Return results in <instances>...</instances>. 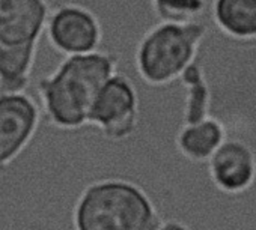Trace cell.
I'll use <instances>...</instances> for the list:
<instances>
[{
    "label": "cell",
    "mask_w": 256,
    "mask_h": 230,
    "mask_svg": "<svg viewBox=\"0 0 256 230\" xmlns=\"http://www.w3.org/2000/svg\"><path fill=\"white\" fill-rule=\"evenodd\" d=\"M157 21L193 23L204 20L210 0H148Z\"/></svg>",
    "instance_id": "cell-12"
},
{
    "label": "cell",
    "mask_w": 256,
    "mask_h": 230,
    "mask_svg": "<svg viewBox=\"0 0 256 230\" xmlns=\"http://www.w3.org/2000/svg\"><path fill=\"white\" fill-rule=\"evenodd\" d=\"M180 81L184 87L181 124H194L212 114V87L202 60L198 59L182 72Z\"/></svg>",
    "instance_id": "cell-11"
},
{
    "label": "cell",
    "mask_w": 256,
    "mask_h": 230,
    "mask_svg": "<svg viewBox=\"0 0 256 230\" xmlns=\"http://www.w3.org/2000/svg\"><path fill=\"white\" fill-rule=\"evenodd\" d=\"M120 57L110 50L65 56L46 75L32 69V84L52 124L64 130L88 125V113L101 86L119 71ZM29 90V89H28Z\"/></svg>",
    "instance_id": "cell-1"
},
{
    "label": "cell",
    "mask_w": 256,
    "mask_h": 230,
    "mask_svg": "<svg viewBox=\"0 0 256 230\" xmlns=\"http://www.w3.org/2000/svg\"><path fill=\"white\" fill-rule=\"evenodd\" d=\"M41 118V102L26 92L0 93V169L30 142Z\"/></svg>",
    "instance_id": "cell-7"
},
{
    "label": "cell",
    "mask_w": 256,
    "mask_h": 230,
    "mask_svg": "<svg viewBox=\"0 0 256 230\" xmlns=\"http://www.w3.org/2000/svg\"><path fill=\"white\" fill-rule=\"evenodd\" d=\"M142 119V96L134 78L114 72L98 90L88 113V124L110 143L130 140Z\"/></svg>",
    "instance_id": "cell-5"
},
{
    "label": "cell",
    "mask_w": 256,
    "mask_h": 230,
    "mask_svg": "<svg viewBox=\"0 0 256 230\" xmlns=\"http://www.w3.org/2000/svg\"><path fill=\"white\" fill-rule=\"evenodd\" d=\"M211 184L224 194H241L256 182V152L244 140L228 137L206 163Z\"/></svg>",
    "instance_id": "cell-8"
},
{
    "label": "cell",
    "mask_w": 256,
    "mask_h": 230,
    "mask_svg": "<svg viewBox=\"0 0 256 230\" xmlns=\"http://www.w3.org/2000/svg\"><path fill=\"white\" fill-rule=\"evenodd\" d=\"M208 32L210 24L205 20L154 23L134 44L133 65L138 78L152 87L178 81L182 72L198 59Z\"/></svg>",
    "instance_id": "cell-4"
},
{
    "label": "cell",
    "mask_w": 256,
    "mask_h": 230,
    "mask_svg": "<svg viewBox=\"0 0 256 230\" xmlns=\"http://www.w3.org/2000/svg\"><path fill=\"white\" fill-rule=\"evenodd\" d=\"M228 139V127L218 116H208L194 124H180L174 145L175 151L188 163L206 164Z\"/></svg>",
    "instance_id": "cell-9"
},
{
    "label": "cell",
    "mask_w": 256,
    "mask_h": 230,
    "mask_svg": "<svg viewBox=\"0 0 256 230\" xmlns=\"http://www.w3.org/2000/svg\"><path fill=\"white\" fill-rule=\"evenodd\" d=\"M211 21L235 41L256 39V0H211Z\"/></svg>",
    "instance_id": "cell-10"
},
{
    "label": "cell",
    "mask_w": 256,
    "mask_h": 230,
    "mask_svg": "<svg viewBox=\"0 0 256 230\" xmlns=\"http://www.w3.org/2000/svg\"><path fill=\"white\" fill-rule=\"evenodd\" d=\"M162 217L136 182L100 178L88 184L74 208L76 230H156Z\"/></svg>",
    "instance_id": "cell-2"
},
{
    "label": "cell",
    "mask_w": 256,
    "mask_h": 230,
    "mask_svg": "<svg viewBox=\"0 0 256 230\" xmlns=\"http://www.w3.org/2000/svg\"><path fill=\"white\" fill-rule=\"evenodd\" d=\"M156 230H190V227L181 220H162Z\"/></svg>",
    "instance_id": "cell-13"
},
{
    "label": "cell",
    "mask_w": 256,
    "mask_h": 230,
    "mask_svg": "<svg viewBox=\"0 0 256 230\" xmlns=\"http://www.w3.org/2000/svg\"><path fill=\"white\" fill-rule=\"evenodd\" d=\"M52 11L48 0H0V93L30 87Z\"/></svg>",
    "instance_id": "cell-3"
},
{
    "label": "cell",
    "mask_w": 256,
    "mask_h": 230,
    "mask_svg": "<svg viewBox=\"0 0 256 230\" xmlns=\"http://www.w3.org/2000/svg\"><path fill=\"white\" fill-rule=\"evenodd\" d=\"M46 35L52 47L64 56L88 54L102 48L104 26L90 8L64 3L52 11Z\"/></svg>",
    "instance_id": "cell-6"
}]
</instances>
